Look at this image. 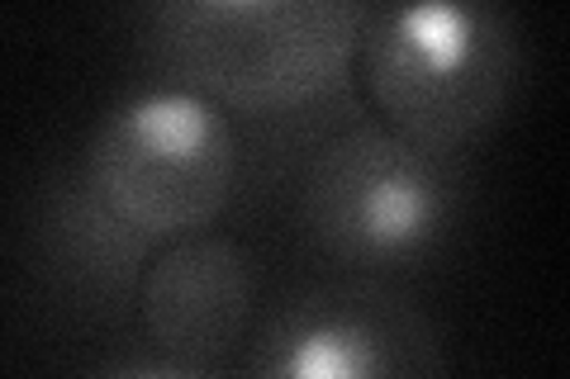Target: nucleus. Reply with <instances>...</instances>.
<instances>
[{
    "label": "nucleus",
    "mask_w": 570,
    "mask_h": 379,
    "mask_svg": "<svg viewBox=\"0 0 570 379\" xmlns=\"http://www.w3.org/2000/svg\"><path fill=\"white\" fill-rule=\"evenodd\" d=\"M247 379H448V347L395 285L328 280L262 322Z\"/></svg>",
    "instance_id": "5"
},
{
    "label": "nucleus",
    "mask_w": 570,
    "mask_h": 379,
    "mask_svg": "<svg viewBox=\"0 0 570 379\" xmlns=\"http://www.w3.org/2000/svg\"><path fill=\"white\" fill-rule=\"evenodd\" d=\"M362 14L347 0H167L138 24L176 86L219 110L281 114L347 81Z\"/></svg>",
    "instance_id": "1"
},
{
    "label": "nucleus",
    "mask_w": 570,
    "mask_h": 379,
    "mask_svg": "<svg viewBox=\"0 0 570 379\" xmlns=\"http://www.w3.org/2000/svg\"><path fill=\"white\" fill-rule=\"evenodd\" d=\"M81 180L148 242L200 232L238 180L228 114L186 86L124 96L81 152Z\"/></svg>",
    "instance_id": "4"
},
{
    "label": "nucleus",
    "mask_w": 570,
    "mask_h": 379,
    "mask_svg": "<svg viewBox=\"0 0 570 379\" xmlns=\"http://www.w3.org/2000/svg\"><path fill=\"white\" fill-rule=\"evenodd\" d=\"M33 247L43 280L62 299L115 318L129 309V299H138V280L153 257V242L115 219V209L86 186L81 171L43 186Z\"/></svg>",
    "instance_id": "7"
},
{
    "label": "nucleus",
    "mask_w": 570,
    "mask_h": 379,
    "mask_svg": "<svg viewBox=\"0 0 570 379\" xmlns=\"http://www.w3.org/2000/svg\"><path fill=\"white\" fill-rule=\"evenodd\" d=\"M466 176L452 152H433L381 123L337 133L305 180V232L333 261L404 270L456 232Z\"/></svg>",
    "instance_id": "3"
},
{
    "label": "nucleus",
    "mask_w": 570,
    "mask_h": 379,
    "mask_svg": "<svg viewBox=\"0 0 570 379\" xmlns=\"http://www.w3.org/2000/svg\"><path fill=\"white\" fill-rule=\"evenodd\" d=\"M96 379H214V375H205L200 366H190V360L163 356V360H124V366H110Z\"/></svg>",
    "instance_id": "8"
},
{
    "label": "nucleus",
    "mask_w": 570,
    "mask_h": 379,
    "mask_svg": "<svg viewBox=\"0 0 570 379\" xmlns=\"http://www.w3.org/2000/svg\"><path fill=\"white\" fill-rule=\"evenodd\" d=\"M257 309V270L238 238L190 232L167 242L138 280V318L171 360H214L234 351Z\"/></svg>",
    "instance_id": "6"
},
{
    "label": "nucleus",
    "mask_w": 570,
    "mask_h": 379,
    "mask_svg": "<svg viewBox=\"0 0 570 379\" xmlns=\"http://www.w3.org/2000/svg\"><path fill=\"white\" fill-rule=\"evenodd\" d=\"M356 67L385 129L461 152L504 119L523 39L499 6H366Z\"/></svg>",
    "instance_id": "2"
}]
</instances>
